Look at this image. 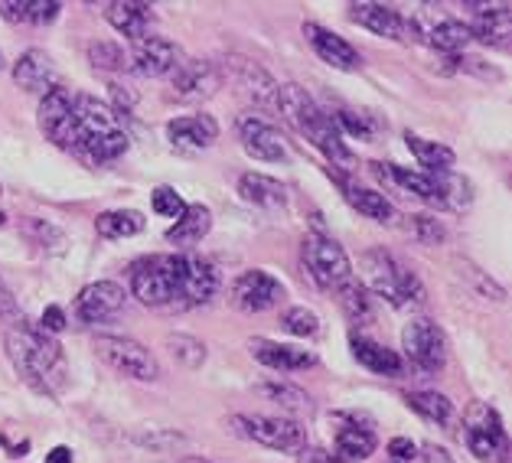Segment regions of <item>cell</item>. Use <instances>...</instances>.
Wrapping results in <instances>:
<instances>
[{
	"label": "cell",
	"mask_w": 512,
	"mask_h": 463,
	"mask_svg": "<svg viewBox=\"0 0 512 463\" xmlns=\"http://www.w3.org/2000/svg\"><path fill=\"white\" fill-rule=\"evenodd\" d=\"M7 356L14 362V369L33 392L59 398L62 385H66V359H62V346L33 327L7 330L4 336Z\"/></svg>",
	"instance_id": "6da1fadb"
},
{
	"label": "cell",
	"mask_w": 512,
	"mask_h": 463,
	"mask_svg": "<svg viewBox=\"0 0 512 463\" xmlns=\"http://www.w3.org/2000/svg\"><path fill=\"white\" fill-rule=\"evenodd\" d=\"M278 108L294 124V131H301L330 164H353V150L343 144V134L336 131L333 118L314 102V95L307 89L294 82L278 85Z\"/></svg>",
	"instance_id": "7a4b0ae2"
},
{
	"label": "cell",
	"mask_w": 512,
	"mask_h": 463,
	"mask_svg": "<svg viewBox=\"0 0 512 463\" xmlns=\"http://www.w3.org/2000/svg\"><path fill=\"white\" fill-rule=\"evenodd\" d=\"M72 115H76L82 147L95 164L105 160H118L128 150V134L121 128V118L115 115V108L98 102L92 95H76L72 98Z\"/></svg>",
	"instance_id": "3957f363"
},
{
	"label": "cell",
	"mask_w": 512,
	"mask_h": 463,
	"mask_svg": "<svg viewBox=\"0 0 512 463\" xmlns=\"http://www.w3.org/2000/svg\"><path fill=\"white\" fill-rule=\"evenodd\" d=\"M131 294L144 307L154 310H183L180 307V281H177V255H147L131 265Z\"/></svg>",
	"instance_id": "277c9868"
},
{
	"label": "cell",
	"mask_w": 512,
	"mask_h": 463,
	"mask_svg": "<svg viewBox=\"0 0 512 463\" xmlns=\"http://www.w3.org/2000/svg\"><path fill=\"white\" fill-rule=\"evenodd\" d=\"M362 271H366V284L372 287V294L389 300L392 307H408L424 300V287L418 284V278L398 265L389 252H366L362 255Z\"/></svg>",
	"instance_id": "5b68a950"
},
{
	"label": "cell",
	"mask_w": 512,
	"mask_h": 463,
	"mask_svg": "<svg viewBox=\"0 0 512 463\" xmlns=\"http://www.w3.org/2000/svg\"><path fill=\"white\" fill-rule=\"evenodd\" d=\"M235 431L248 441L261 447L281 450V454H301L307 447V428L291 418H274V415H235Z\"/></svg>",
	"instance_id": "8992f818"
},
{
	"label": "cell",
	"mask_w": 512,
	"mask_h": 463,
	"mask_svg": "<svg viewBox=\"0 0 512 463\" xmlns=\"http://www.w3.org/2000/svg\"><path fill=\"white\" fill-rule=\"evenodd\" d=\"M304 268L310 271V278L320 287H333L340 291L346 281H353V261L343 252L340 242H333L330 235H307L304 239Z\"/></svg>",
	"instance_id": "52a82bcc"
},
{
	"label": "cell",
	"mask_w": 512,
	"mask_h": 463,
	"mask_svg": "<svg viewBox=\"0 0 512 463\" xmlns=\"http://www.w3.org/2000/svg\"><path fill=\"white\" fill-rule=\"evenodd\" d=\"M95 353L102 356L115 372L128 375L137 382H157L160 379V362L147 346L128 336H95Z\"/></svg>",
	"instance_id": "ba28073f"
},
{
	"label": "cell",
	"mask_w": 512,
	"mask_h": 463,
	"mask_svg": "<svg viewBox=\"0 0 512 463\" xmlns=\"http://www.w3.org/2000/svg\"><path fill=\"white\" fill-rule=\"evenodd\" d=\"M464 437H467V447L473 457H480L486 463H506L509 454V441H506V431H503V421L490 408V405H470L467 408V418H464Z\"/></svg>",
	"instance_id": "9c48e42d"
},
{
	"label": "cell",
	"mask_w": 512,
	"mask_h": 463,
	"mask_svg": "<svg viewBox=\"0 0 512 463\" xmlns=\"http://www.w3.org/2000/svg\"><path fill=\"white\" fill-rule=\"evenodd\" d=\"M408 30L421 36L428 46L444 49V53H457V49H464L473 40L467 23H460L457 17L444 14L441 7H431V4L415 10V17L408 20Z\"/></svg>",
	"instance_id": "30bf717a"
},
{
	"label": "cell",
	"mask_w": 512,
	"mask_h": 463,
	"mask_svg": "<svg viewBox=\"0 0 512 463\" xmlns=\"http://www.w3.org/2000/svg\"><path fill=\"white\" fill-rule=\"evenodd\" d=\"M402 349L411 366L421 372H441L447 362V336L428 317L411 320L402 330Z\"/></svg>",
	"instance_id": "8fae6325"
},
{
	"label": "cell",
	"mask_w": 512,
	"mask_h": 463,
	"mask_svg": "<svg viewBox=\"0 0 512 463\" xmlns=\"http://www.w3.org/2000/svg\"><path fill=\"white\" fill-rule=\"evenodd\" d=\"M36 121H40V131L53 144H59L62 150H79L82 147L79 124H76V115H72V95H69V89H62V85H56L53 92L43 95L40 111H36Z\"/></svg>",
	"instance_id": "7c38bea8"
},
{
	"label": "cell",
	"mask_w": 512,
	"mask_h": 463,
	"mask_svg": "<svg viewBox=\"0 0 512 463\" xmlns=\"http://www.w3.org/2000/svg\"><path fill=\"white\" fill-rule=\"evenodd\" d=\"M219 75H222V79H229L242 95L252 98L255 105L278 108V82H274V79H271V72H268V69H261L255 59L229 56V59L219 66Z\"/></svg>",
	"instance_id": "4fadbf2b"
},
{
	"label": "cell",
	"mask_w": 512,
	"mask_h": 463,
	"mask_svg": "<svg viewBox=\"0 0 512 463\" xmlns=\"http://www.w3.org/2000/svg\"><path fill=\"white\" fill-rule=\"evenodd\" d=\"M232 300L245 314H265V310L278 307L284 300V284L274 278L271 271H261V268L242 271L239 281L232 287Z\"/></svg>",
	"instance_id": "5bb4252c"
},
{
	"label": "cell",
	"mask_w": 512,
	"mask_h": 463,
	"mask_svg": "<svg viewBox=\"0 0 512 463\" xmlns=\"http://www.w3.org/2000/svg\"><path fill=\"white\" fill-rule=\"evenodd\" d=\"M177 281H180V307H203L219 291V274L199 255H177Z\"/></svg>",
	"instance_id": "9a60e30c"
},
{
	"label": "cell",
	"mask_w": 512,
	"mask_h": 463,
	"mask_svg": "<svg viewBox=\"0 0 512 463\" xmlns=\"http://www.w3.org/2000/svg\"><path fill=\"white\" fill-rule=\"evenodd\" d=\"M170 85L186 102H203V98H212L222 89V75L216 62L209 59H183L170 72Z\"/></svg>",
	"instance_id": "2e32d148"
},
{
	"label": "cell",
	"mask_w": 512,
	"mask_h": 463,
	"mask_svg": "<svg viewBox=\"0 0 512 463\" xmlns=\"http://www.w3.org/2000/svg\"><path fill=\"white\" fill-rule=\"evenodd\" d=\"M124 304H128V291H124L118 281L85 284L76 297V310L85 323H105L111 317H118Z\"/></svg>",
	"instance_id": "e0dca14e"
},
{
	"label": "cell",
	"mask_w": 512,
	"mask_h": 463,
	"mask_svg": "<svg viewBox=\"0 0 512 463\" xmlns=\"http://www.w3.org/2000/svg\"><path fill=\"white\" fill-rule=\"evenodd\" d=\"M235 131H239V141L248 157L265 160V164H284L287 160V147L281 141V134L268 121H261L255 115H242L235 121Z\"/></svg>",
	"instance_id": "ac0fdd59"
},
{
	"label": "cell",
	"mask_w": 512,
	"mask_h": 463,
	"mask_svg": "<svg viewBox=\"0 0 512 463\" xmlns=\"http://www.w3.org/2000/svg\"><path fill=\"white\" fill-rule=\"evenodd\" d=\"M186 56L177 43L164 40V36H144V40H137L134 49H131V62L134 69L141 75H151V79H170V72L180 66Z\"/></svg>",
	"instance_id": "d6986e66"
},
{
	"label": "cell",
	"mask_w": 512,
	"mask_h": 463,
	"mask_svg": "<svg viewBox=\"0 0 512 463\" xmlns=\"http://www.w3.org/2000/svg\"><path fill=\"white\" fill-rule=\"evenodd\" d=\"M304 36L310 49L327 62L330 69H340V72H356L362 66V59L353 46H349L343 36H336L333 30L320 27V23H304Z\"/></svg>",
	"instance_id": "ffe728a7"
},
{
	"label": "cell",
	"mask_w": 512,
	"mask_h": 463,
	"mask_svg": "<svg viewBox=\"0 0 512 463\" xmlns=\"http://www.w3.org/2000/svg\"><path fill=\"white\" fill-rule=\"evenodd\" d=\"M248 349H252V356L261 362V366L278 369V372H301V369L317 366V356L310 353V349L278 343V340H265V336H255V340L248 343Z\"/></svg>",
	"instance_id": "44dd1931"
},
{
	"label": "cell",
	"mask_w": 512,
	"mask_h": 463,
	"mask_svg": "<svg viewBox=\"0 0 512 463\" xmlns=\"http://www.w3.org/2000/svg\"><path fill=\"white\" fill-rule=\"evenodd\" d=\"M349 20L359 23V27H366L369 33H376V36H385V40H395V43H402L408 40V17L398 14L395 7L389 4H353L349 7Z\"/></svg>",
	"instance_id": "7402d4cb"
},
{
	"label": "cell",
	"mask_w": 512,
	"mask_h": 463,
	"mask_svg": "<svg viewBox=\"0 0 512 463\" xmlns=\"http://www.w3.org/2000/svg\"><path fill=\"white\" fill-rule=\"evenodd\" d=\"M167 137L173 141V147L180 150H206L216 144L219 137V124L212 115H186V118H177L167 124Z\"/></svg>",
	"instance_id": "603a6c76"
},
{
	"label": "cell",
	"mask_w": 512,
	"mask_h": 463,
	"mask_svg": "<svg viewBox=\"0 0 512 463\" xmlns=\"http://www.w3.org/2000/svg\"><path fill=\"white\" fill-rule=\"evenodd\" d=\"M56 66H53V59H49L43 49H27L20 59H17V66H14V82L20 85L23 92H53L56 89Z\"/></svg>",
	"instance_id": "cb8c5ba5"
},
{
	"label": "cell",
	"mask_w": 512,
	"mask_h": 463,
	"mask_svg": "<svg viewBox=\"0 0 512 463\" xmlns=\"http://www.w3.org/2000/svg\"><path fill=\"white\" fill-rule=\"evenodd\" d=\"M470 10H477V20H473L470 36L477 40L490 43V46H509V36H512V7L509 4H467Z\"/></svg>",
	"instance_id": "d4e9b609"
},
{
	"label": "cell",
	"mask_w": 512,
	"mask_h": 463,
	"mask_svg": "<svg viewBox=\"0 0 512 463\" xmlns=\"http://www.w3.org/2000/svg\"><path fill=\"white\" fill-rule=\"evenodd\" d=\"M349 346H353V356L359 366H366L369 372L376 375H389V379H398V375L405 372V359L395 353V349L382 346L376 340H369V336H356L349 340Z\"/></svg>",
	"instance_id": "484cf974"
},
{
	"label": "cell",
	"mask_w": 512,
	"mask_h": 463,
	"mask_svg": "<svg viewBox=\"0 0 512 463\" xmlns=\"http://www.w3.org/2000/svg\"><path fill=\"white\" fill-rule=\"evenodd\" d=\"M376 454V434L369 428H359L356 415H349V421L336 431V447H333V460L336 463H362Z\"/></svg>",
	"instance_id": "4316f807"
},
{
	"label": "cell",
	"mask_w": 512,
	"mask_h": 463,
	"mask_svg": "<svg viewBox=\"0 0 512 463\" xmlns=\"http://www.w3.org/2000/svg\"><path fill=\"white\" fill-rule=\"evenodd\" d=\"M105 20L121 36H128L131 43H137V40H144L147 27H151V7L137 4V0H115V4L105 7Z\"/></svg>",
	"instance_id": "83f0119b"
},
{
	"label": "cell",
	"mask_w": 512,
	"mask_h": 463,
	"mask_svg": "<svg viewBox=\"0 0 512 463\" xmlns=\"http://www.w3.org/2000/svg\"><path fill=\"white\" fill-rule=\"evenodd\" d=\"M239 193L245 203L261 206V209H284V203H287L284 183H278L274 177H265V173H242Z\"/></svg>",
	"instance_id": "f1b7e54d"
},
{
	"label": "cell",
	"mask_w": 512,
	"mask_h": 463,
	"mask_svg": "<svg viewBox=\"0 0 512 463\" xmlns=\"http://www.w3.org/2000/svg\"><path fill=\"white\" fill-rule=\"evenodd\" d=\"M212 229V212L206 206H186V212L167 229V242L173 245H199Z\"/></svg>",
	"instance_id": "f546056e"
},
{
	"label": "cell",
	"mask_w": 512,
	"mask_h": 463,
	"mask_svg": "<svg viewBox=\"0 0 512 463\" xmlns=\"http://www.w3.org/2000/svg\"><path fill=\"white\" fill-rule=\"evenodd\" d=\"M408 408L415 411V415H421L424 421H431L434 428H447V424L454 421V402L441 392H408L405 395Z\"/></svg>",
	"instance_id": "4dcf8cb0"
},
{
	"label": "cell",
	"mask_w": 512,
	"mask_h": 463,
	"mask_svg": "<svg viewBox=\"0 0 512 463\" xmlns=\"http://www.w3.org/2000/svg\"><path fill=\"white\" fill-rule=\"evenodd\" d=\"M346 199L349 206H353L356 212H362L366 219L372 222H382V225H392L398 219L395 206L389 203V196H382L376 190H366V186H349L346 190Z\"/></svg>",
	"instance_id": "1f68e13d"
},
{
	"label": "cell",
	"mask_w": 512,
	"mask_h": 463,
	"mask_svg": "<svg viewBox=\"0 0 512 463\" xmlns=\"http://www.w3.org/2000/svg\"><path fill=\"white\" fill-rule=\"evenodd\" d=\"M376 167H379V173H389V177L402 186V190H408L411 196H418L431 206H441V196H437V186L431 180V173L408 170V167H398V164H376Z\"/></svg>",
	"instance_id": "d6a6232c"
},
{
	"label": "cell",
	"mask_w": 512,
	"mask_h": 463,
	"mask_svg": "<svg viewBox=\"0 0 512 463\" xmlns=\"http://www.w3.org/2000/svg\"><path fill=\"white\" fill-rule=\"evenodd\" d=\"M405 141L411 147V154L418 157V164L428 167L424 173H447V170H454L457 154H454L451 147H444V144H437V141H424V137H418V134H405Z\"/></svg>",
	"instance_id": "836d02e7"
},
{
	"label": "cell",
	"mask_w": 512,
	"mask_h": 463,
	"mask_svg": "<svg viewBox=\"0 0 512 463\" xmlns=\"http://www.w3.org/2000/svg\"><path fill=\"white\" fill-rule=\"evenodd\" d=\"M95 229L102 239H131L144 232V216L137 209H111L95 219Z\"/></svg>",
	"instance_id": "e575fe53"
},
{
	"label": "cell",
	"mask_w": 512,
	"mask_h": 463,
	"mask_svg": "<svg viewBox=\"0 0 512 463\" xmlns=\"http://www.w3.org/2000/svg\"><path fill=\"white\" fill-rule=\"evenodd\" d=\"M431 180L437 186V196H441L444 209L464 212L473 203V186L467 183V177H457L454 170H447V173H431Z\"/></svg>",
	"instance_id": "d590c367"
},
{
	"label": "cell",
	"mask_w": 512,
	"mask_h": 463,
	"mask_svg": "<svg viewBox=\"0 0 512 463\" xmlns=\"http://www.w3.org/2000/svg\"><path fill=\"white\" fill-rule=\"evenodd\" d=\"M340 307H343V314L353 320V323H369L372 320V297L366 291V284H359L356 278L353 281H346L340 291Z\"/></svg>",
	"instance_id": "8d00e7d4"
},
{
	"label": "cell",
	"mask_w": 512,
	"mask_h": 463,
	"mask_svg": "<svg viewBox=\"0 0 512 463\" xmlns=\"http://www.w3.org/2000/svg\"><path fill=\"white\" fill-rule=\"evenodd\" d=\"M23 235H27L40 252H49V255L62 252V245H66V235L46 219H23Z\"/></svg>",
	"instance_id": "74e56055"
},
{
	"label": "cell",
	"mask_w": 512,
	"mask_h": 463,
	"mask_svg": "<svg viewBox=\"0 0 512 463\" xmlns=\"http://www.w3.org/2000/svg\"><path fill=\"white\" fill-rule=\"evenodd\" d=\"M261 395H268L271 402H278L287 411H310V408H314V402H310V395L304 389H297V385H287V382L261 385Z\"/></svg>",
	"instance_id": "f35d334b"
},
{
	"label": "cell",
	"mask_w": 512,
	"mask_h": 463,
	"mask_svg": "<svg viewBox=\"0 0 512 463\" xmlns=\"http://www.w3.org/2000/svg\"><path fill=\"white\" fill-rule=\"evenodd\" d=\"M281 327L291 336H301V340H310V336L320 333V317L310 307H291L281 317Z\"/></svg>",
	"instance_id": "ab89813d"
},
{
	"label": "cell",
	"mask_w": 512,
	"mask_h": 463,
	"mask_svg": "<svg viewBox=\"0 0 512 463\" xmlns=\"http://www.w3.org/2000/svg\"><path fill=\"white\" fill-rule=\"evenodd\" d=\"M167 346H170V353L177 356L186 369H199L206 362V346L196 340V336H183V333H173L170 340H167Z\"/></svg>",
	"instance_id": "60d3db41"
},
{
	"label": "cell",
	"mask_w": 512,
	"mask_h": 463,
	"mask_svg": "<svg viewBox=\"0 0 512 463\" xmlns=\"http://www.w3.org/2000/svg\"><path fill=\"white\" fill-rule=\"evenodd\" d=\"M89 62L95 69H105V72H118L128 66V56H124V49L111 40H98V43H89Z\"/></svg>",
	"instance_id": "b9f144b4"
},
{
	"label": "cell",
	"mask_w": 512,
	"mask_h": 463,
	"mask_svg": "<svg viewBox=\"0 0 512 463\" xmlns=\"http://www.w3.org/2000/svg\"><path fill=\"white\" fill-rule=\"evenodd\" d=\"M151 206L157 216H164V219H173L177 222L183 212H186V203H183V196L173 190V186H157V190L151 193Z\"/></svg>",
	"instance_id": "7bdbcfd3"
},
{
	"label": "cell",
	"mask_w": 512,
	"mask_h": 463,
	"mask_svg": "<svg viewBox=\"0 0 512 463\" xmlns=\"http://www.w3.org/2000/svg\"><path fill=\"white\" fill-rule=\"evenodd\" d=\"M62 4L56 0H23V14H27V23H53L59 17Z\"/></svg>",
	"instance_id": "ee69618b"
},
{
	"label": "cell",
	"mask_w": 512,
	"mask_h": 463,
	"mask_svg": "<svg viewBox=\"0 0 512 463\" xmlns=\"http://www.w3.org/2000/svg\"><path fill=\"white\" fill-rule=\"evenodd\" d=\"M333 124H336V131H346V134H353V137H359V141H369L372 137V128L366 124V118L362 115H356V111H340V115L333 118Z\"/></svg>",
	"instance_id": "f6af8a7d"
},
{
	"label": "cell",
	"mask_w": 512,
	"mask_h": 463,
	"mask_svg": "<svg viewBox=\"0 0 512 463\" xmlns=\"http://www.w3.org/2000/svg\"><path fill=\"white\" fill-rule=\"evenodd\" d=\"M40 333H46V336H56V333H62L66 330V310L62 307H46L43 310V320H40V327H36Z\"/></svg>",
	"instance_id": "bcb514c9"
},
{
	"label": "cell",
	"mask_w": 512,
	"mask_h": 463,
	"mask_svg": "<svg viewBox=\"0 0 512 463\" xmlns=\"http://www.w3.org/2000/svg\"><path fill=\"white\" fill-rule=\"evenodd\" d=\"M385 450H389L392 463H411L418 457V447H415V441H408V437H392Z\"/></svg>",
	"instance_id": "7dc6e473"
},
{
	"label": "cell",
	"mask_w": 512,
	"mask_h": 463,
	"mask_svg": "<svg viewBox=\"0 0 512 463\" xmlns=\"http://www.w3.org/2000/svg\"><path fill=\"white\" fill-rule=\"evenodd\" d=\"M411 222H415V229H418V235H421L424 242H441L444 239V229L434 219H428V216H411Z\"/></svg>",
	"instance_id": "c3c4849f"
},
{
	"label": "cell",
	"mask_w": 512,
	"mask_h": 463,
	"mask_svg": "<svg viewBox=\"0 0 512 463\" xmlns=\"http://www.w3.org/2000/svg\"><path fill=\"white\" fill-rule=\"evenodd\" d=\"M421 460L424 463H454V457L447 454L444 447H437V444H424L421 447Z\"/></svg>",
	"instance_id": "681fc988"
},
{
	"label": "cell",
	"mask_w": 512,
	"mask_h": 463,
	"mask_svg": "<svg viewBox=\"0 0 512 463\" xmlns=\"http://www.w3.org/2000/svg\"><path fill=\"white\" fill-rule=\"evenodd\" d=\"M0 314L4 317H14L17 314V297L10 294V287L0 281Z\"/></svg>",
	"instance_id": "f907efd6"
},
{
	"label": "cell",
	"mask_w": 512,
	"mask_h": 463,
	"mask_svg": "<svg viewBox=\"0 0 512 463\" xmlns=\"http://www.w3.org/2000/svg\"><path fill=\"white\" fill-rule=\"evenodd\" d=\"M297 457H301V463H336V460L327 454V450H307V447H304Z\"/></svg>",
	"instance_id": "816d5d0a"
},
{
	"label": "cell",
	"mask_w": 512,
	"mask_h": 463,
	"mask_svg": "<svg viewBox=\"0 0 512 463\" xmlns=\"http://www.w3.org/2000/svg\"><path fill=\"white\" fill-rule=\"evenodd\" d=\"M46 463H72V450L69 447H53L46 454Z\"/></svg>",
	"instance_id": "f5cc1de1"
},
{
	"label": "cell",
	"mask_w": 512,
	"mask_h": 463,
	"mask_svg": "<svg viewBox=\"0 0 512 463\" xmlns=\"http://www.w3.org/2000/svg\"><path fill=\"white\" fill-rule=\"evenodd\" d=\"M183 463H209V460H203V457H186Z\"/></svg>",
	"instance_id": "db71d44e"
},
{
	"label": "cell",
	"mask_w": 512,
	"mask_h": 463,
	"mask_svg": "<svg viewBox=\"0 0 512 463\" xmlns=\"http://www.w3.org/2000/svg\"><path fill=\"white\" fill-rule=\"evenodd\" d=\"M4 225H7V216H4V212H0V229H4Z\"/></svg>",
	"instance_id": "11a10c76"
},
{
	"label": "cell",
	"mask_w": 512,
	"mask_h": 463,
	"mask_svg": "<svg viewBox=\"0 0 512 463\" xmlns=\"http://www.w3.org/2000/svg\"><path fill=\"white\" fill-rule=\"evenodd\" d=\"M0 196H4V186H0Z\"/></svg>",
	"instance_id": "9f6ffc18"
},
{
	"label": "cell",
	"mask_w": 512,
	"mask_h": 463,
	"mask_svg": "<svg viewBox=\"0 0 512 463\" xmlns=\"http://www.w3.org/2000/svg\"><path fill=\"white\" fill-rule=\"evenodd\" d=\"M0 66H4V56H0Z\"/></svg>",
	"instance_id": "6f0895ef"
}]
</instances>
